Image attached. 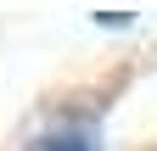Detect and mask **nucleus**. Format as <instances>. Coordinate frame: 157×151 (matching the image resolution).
<instances>
[{
    "mask_svg": "<svg viewBox=\"0 0 157 151\" xmlns=\"http://www.w3.org/2000/svg\"><path fill=\"white\" fill-rule=\"evenodd\" d=\"M34 151H101V145H95L90 129H56V134H39Z\"/></svg>",
    "mask_w": 157,
    "mask_h": 151,
    "instance_id": "f257e3e1",
    "label": "nucleus"
}]
</instances>
